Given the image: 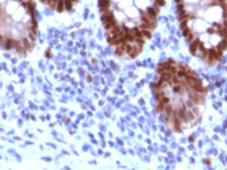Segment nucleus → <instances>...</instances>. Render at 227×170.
Here are the masks:
<instances>
[{"mask_svg":"<svg viewBox=\"0 0 227 170\" xmlns=\"http://www.w3.org/2000/svg\"><path fill=\"white\" fill-rule=\"evenodd\" d=\"M66 8H65V0H59L57 2V12H64Z\"/></svg>","mask_w":227,"mask_h":170,"instance_id":"1","label":"nucleus"},{"mask_svg":"<svg viewBox=\"0 0 227 170\" xmlns=\"http://www.w3.org/2000/svg\"><path fill=\"white\" fill-rule=\"evenodd\" d=\"M99 7H100V9L109 8V0H99Z\"/></svg>","mask_w":227,"mask_h":170,"instance_id":"2","label":"nucleus"},{"mask_svg":"<svg viewBox=\"0 0 227 170\" xmlns=\"http://www.w3.org/2000/svg\"><path fill=\"white\" fill-rule=\"evenodd\" d=\"M65 8H66V10H71V8H73V2H71V0H65Z\"/></svg>","mask_w":227,"mask_h":170,"instance_id":"3","label":"nucleus"},{"mask_svg":"<svg viewBox=\"0 0 227 170\" xmlns=\"http://www.w3.org/2000/svg\"><path fill=\"white\" fill-rule=\"evenodd\" d=\"M49 52H51V51H47V53H46L47 57H51V53H49Z\"/></svg>","mask_w":227,"mask_h":170,"instance_id":"4","label":"nucleus"}]
</instances>
